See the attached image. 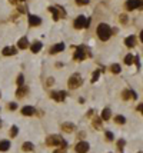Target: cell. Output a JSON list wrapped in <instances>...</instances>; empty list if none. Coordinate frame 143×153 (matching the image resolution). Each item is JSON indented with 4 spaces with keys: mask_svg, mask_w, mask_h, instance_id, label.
I'll return each mask as SVG.
<instances>
[{
    "mask_svg": "<svg viewBox=\"0 0 143 153\" xmlns=\"http://www.w3.org/2000/svg\"><path fill=\"white\" fill-rule=\"evenodd\" d=\"M46 144L47 146H57V147H60V149H67V142L60 136V134H50V136H47L46 137Z\"/></svg>",
    "mask_w": 143,
    "mask_h": 153,
    "instance_id": "cell-1",
    "label": "cell"
},
{
    "mask_svg": "<svg viewBox=\"0 0 143 153\" xmlns=\"http://www.w3.org/2000/svg\"><path fill=\"white\" fill-rule=\"evenodd\" d=\"M96 33H97V36H99L100 40L107 42V40L110 39V36H112V33H113V30L110 29L109 24H106V23H100L99 26H97Z\"/></svg>",
    "mask_w": 143,
    "mask_h": 153,
    "instance_id": "cell-2",
    "label": "cell"
},
{
    "mask_svg": "<svg viewBox=\"0 0 143 153\" xmlns=\"http://www.w3.org/2000/svg\"><path fill=\"white\" fill-rule=\"evenodd\" d=\"M86 57H92V52L89 50V47H86V46H79V47H76V52L73 55V59L77 60V62H82Z\"/></svg>",
    "mask_w": 143,
    "mask_h": 153,
    "instance_id": "cell-3",
    "label": "cell"
},
{
    "mask_svg": "<svg viewBox=\"0 0 143 153\" xmlns=\"http://www.w3.org/2000/svg\"><path fill=\"white\" fill-rule=\"evenodd\" d=\"M82 85H83V77L80 76L79 73H73L72 76L69 77V80H67V86H69V89H72V90L80 88Z\"/></svg>",
    "mask_w": 143,
    "mask_h": 153,
    "instance_id": "cell-4",
    "label": "cell"
},
{
    "mask_svg": "<svg viewBox=\"0 0 143 153\" xmlns=\"http://www.w3.org/2000/svg\"><path fill=\"white\" fill-rule=\"evenodd\" d=\"M49 11L53 14V19H55L56 22L59 20V19H62V17H66V10L62 7V6H50L49 7Z\"/></svg>",
    "mask_w": 143,
    "mask_h": 153,
    "instance_id": "cell-5",
    "label": "cell"
},
{
    "mask_svg": "<svg viewBox=\"0 0 143 153\" xmlns=\"http://www.w3.org/2000/svg\"><path fill=\"white\" fill-rule=\"evenodd\" d=\"M126 10H134V9H140L142 7V0H127L125 3Z\"/></svg>",
    "mask_w": 143,
    "mask_h": 153,
    "instance_id": "cell-6",
    "label": "cell"
},
{
    "mask_svg": "<svg viewBox=\"0 0 143 153\" xmlns=\"http://www.w3.org/2000/svg\"><path fill=\"white\" fill-rule=\"evenodd\" d=\"M89 149H90V144H89L88 142H85V140H80V142L75 146L76 153H88Z\"/></svg>",
    "mask_w": 143,
    "mask_h": 153,
    "instance_id": "cell-7",
    "label": "cell"
},
{
    "mask_svg": "<svg viewBox=\"0 0 143 153\" xmlns=\"http://www.w3.org/2000/svg\"><path fill=\"white\" fill-rule=\"evenodd\" d=\"M85 24H86V16H83V14L77 16L75 19V22H73L75 29H85Z\"/></svg>",
    "mask_w": 143,
    "mask_h": 153,
    "instance_id": "cell-8",
    "label": "cell"
},
{
    "mask_svg": "<svg viewBox=\"0 0 143 153\" xmlns=\"http://www.w3.org/2000/svg\"><path fill=\"white\" fill-rule=\"evenodd\" d=\"M66 92L65 90H59V92H52L50 93V97L56 100V102H63L65 99H66Z\"/></svg>",
    "mask_w": 143,
    "mask_h": 153,
    "instance_id": "cell-9",
    "label": "cell"
},
{
    "mask_svg": "<svg viewBox=\"0 0 143 153\" xmlns=\"http://www.w3.org/2000/svg\"><path fill=\"white\" fill-rule=\"evenodd\" d=\"M1 53H3V56H14V55H17V49L14 46H6L1 50Z\"/></svg>",
    "mask_w": 143,
    "mask_h": 153,
    "instance_id": "cell-10",
    "label": "cell"
},
{
    "mask_svg": "<svg viewBox=\"0 0 143 153\" xmlns=\"http://www.w3.org/2000/svg\"><path fill=\"white\" fill-rule=\"evenodd\" d=\"M122 99H123V100L137 99V95H136V92H133V90H123V92H122Z\"/></svg>",
    "mask_w": 143,
    "mask_h": 153,
    "instance_id": "cell-11",
    "label": "cell"
},
{
    "mask_svg": "<svg viewBox=\"0 0 143 153\" xmlns=\"http://www.w3.org/2000/svg\"><path fill=\"white\" fill-rule=\"evenodd\" d=\"M27 93H29V88H27V86H24V85L20 86V88L16 90V96H17V97H20V99L26 97V96H27Z\"/></svg>",
    "mask_w": 143,
    "mask_h": 153,
    "instance_id": "cell-12",
    "label": "cell"
},
{
    "mask_svg": "<svg viewBox=\"0 0 143 153\" xmlns=\"http://www.w3.org/2000/svg\"><path fill=\"white\" fill-rule=\"evenodd\" d=\"M29 24H30V26H40V24H42V19H40L39 16L29 14Z\"/></svg>",
    "mask_w": 143,
    "mask_h": 153,
    "instance_id": "cell-13",
    "label": "cell"
},
{
    "mask_svg": "<svg viewBox=\"0 0 143 153\" xmlns=\"http://www.w3.org/2000/svg\"><path fill=\"white\" fill-rule=\"evenodd\" d=\"M62 130L66 132V133H72L73 130H76V126L73 123H70V122H66V123L62 125Z\"/></svg>",
    "mask_w": 143,
    "mask_h": 153,
    "instance_id": "cell-14",
    "label": "cell"
},
{
    "mask_svg": "<svg viewBox=\"0 0 143 153\" xmlns=\"http://www.w3.org/2000/svg\"><path fill=\"white\" fill-rule=\"evenodd\" d=\"M65 50V43H57L55 44L52 49H50V55H56V53H60Z\"/></svg>",
    "mask_w": 143,
    "mask_h": 153,
    "instance_id": "cell-15",
    "label": "cell"
},
{
    "mask_svg": "<svg viewBox=\"0 0 143 153\" xmlns=\"http://www.w3.org/2000/svg\"><path fill=\"white\" fill-rule=\"evenodd\" d=\"M136 42H137L136 36H127V37L125 39V44H126L127 47H134V46H136Z\"/></svg>",
    "mask_w": 143,
    "mask_h": 153,
    "instance_id": "cell-16",
    "label": "cell"
},
{
    "mask_svg": "<svg viewBox=\"0 0 143 153\" xmlns=\"http://www.w3.org/2000/svg\"><path fill=\"white\" fill-rule=\"evenodd\" d=\"M34 112H36V109H34L33 106H24V107H22V115H24V116H33Z\"/></svg>",
    "mask_w": 143,
    "mask_h": 153,
    "instance_id": "cell-17",
    "label": "cell"
},
{
    "mask_svg": "<svg viewBox=\"0 0 143 153\" xmlns=\"http://www.w3.org/2000/svg\"><path fill=\"white\" fill-rule=\"evenodd\" d=\"M110 117H112V110L109 107H105L103 112H102V116H100V119L102 120H109Z\"/></svg>",
    "mask_w": 143,
    "mask_h": 153,
    "instance_id": "cell-18",
    "label": "cell"
},
{
    "mask_svg": "<svg viewBox=\"0 0 143 153\" xmlns=\"http://www.w3.org/2000/svg\"><path fill=\"white\" fill-rule=\"evenodd\" d=\"M23 152H33L34 150V144L32 142H24L22 146Z\"/></svg>",
    "mask_w": 143,
    "mask_h": 153,
    "instance_id": "cell-19",
    "label": "cell"
},
{
    "mask_svg": "<svg viewBox=\"0 0 143 153\" xmlns=\"http://www.w3.org/2000/svg\"><path fill=\"white\" fill-rule=\"evenodd\" d=\"M10 149V142L9 140H0V152H7Z\"/></svg>",
    "mask_w": 143,
    "mask_h": 153,
    "instance_id": "cell-20",
    "label": "cell"
},
{
    "mask_svg": "<svg viewBox=\"0 0 143 153\" xmlns=\"http://www.w3.org/2000/svg\"><path fill=\"white\" fill-rule=\"evenodd\" d=\"M42 47H43V43H42V42H34V43L32 44L30 49H32L33 53H39V52L42 50Z\"/></svg>",
    "mask_w": 143,
    "mask_h": 153,
    "instance_id": "cell-21",
    "label": "cell"
},
{
    "mask_svg": "<svg viewBox=\"0 0 143 153\" xmlns=\"http://www.w3.org/2000/svg\"><path fill=\"white\" fill-rule=\"evenodd\" d=\"M92 125H93V127H95L96 130H102V129H103V125H102V119H100V117H95Z\"/></svg>",
    "mask_w": 143,
    "mask_h": 153,
    "instance_id": "cell-22",
    "label": "cell"
},
{
    "mask_svg": "<svg viewBox=\"0 0 143 153\" xmlns=\"http://www.w3.org/2000/svg\"><path fill=\"white\" fill-rule=\"evenodd\" d=\"M17 47H19V49H26V47H29V40H27V37H22V39L19 40V43H17Z\"/></svg>",
    "mask_w": 143,
    "mask_h": 153,
    "instance_id": "cell-23",
    "label": "cell"
},
{
    "mask_svg": "<svg viewBox=\"0 0 143 153\" xmlns=\"http://www.w3.org/2000/svg\"><path fill=\"white\" fill-rule=\"evenodd\" d=\"M115 122H116L117 125H125V123H126V117L122 116V115H117V116L115 117Z\"/></svg>",
    "mask_w": 143,
    "mask_h": 153,
    "instance_id": "cell-24",
    "label": "cell"
},
{
    "mask_svg": "<svg viewBox=\"0 0 143 153\" xmlns=\"http://www.w3.org/2000/svg\"><path fill=\"white\" fill-rule=\"evenodd\" d=\"M110 70H112V73H115V75H119V73H120V66L115 63V65L110 66Z\"/></svg>",
    "mask_w": 143,
    "mask_h": 153,
    "instance_id": "cell-25",
    "label": "cell"
},
{
    "mask_svg": "<svg viewBox=\"0 0 143 153\" xmlns=\"http://www.w3.org/2000/svg\"><path fill=\"white\" fill-rule=\"evenodd\" d=\"M17 133H19V127H17V126H11L10 132H9L10 137H16V136H17Z\"/></svg>",
    "mask_w": 143,
    "mask_h": 153,
    "instance_id": "cell-26",
    "label": "cell"
},
{
    "mask_svg": "<svg viewBox=\"0 0 143 153\" xmlns=\"http://www.w3.org/2000/svg\"><path fill=\"white\" fill-rule=\"evenodd\" d=\"M100 73H102V70H95L93 72V76H92V83H95V82H97V79H99Z\"/></svg>",
    "mask_w": 143,
    "mask_h": 153,
    "instance_id": "cell-27",
    "label": "cell"
},
{
    "mask_svg": "<svg viewBox=\"0 0 143 153\" xmlns=\"http://www.w3.org/2000/svg\"><path fill=\"white\" fill-rule=\"evenodd\" d=\"M105 136H106L107 142H112V140L115 139V134H113V133H112L110 130H105Z\"/></svg>",
    "mask_w": 143,
    "mask_h": 153,
    "instance_id": "cell-28",
    "label": "cell"
},
{
    "mask_svg": "<svg viewBox=\"0 0 143 153\" xmlns=\"http://www.w3.org/2000/svg\"><path fill=\"white\" fill-rule=\"evenodd\" d=\"M16 85H17L19 88L24 85V76H23V75H19V77H17V80H16Z\"/></svg>",
    "mask_w": 143,
    "mask_h": 153,
    "instance_id": "cell-29",
    "label": "cell"
},
{
    "mask_svg": "<svg viewBox=\"0 0 143 153\" xmlns=\"http://www.w3.org/2000/svg\"><path fill=\"white\" fill-rule=\"evenodd\" d=\"M125 63H126V65H132L133 63V56L132 55H126V57H125Z\"/></svg>",
    "mask_w": 143,
    "mask_h": 153,
    "instance_id": "cell-30",
    "label": "cell"
},
{
    "mask_svg": "<svg viewBox=\"0 0 143 153\" xmlns=\"http://www.w3.org/2000/svg\"><path fill=\"white\" fill-rule=\"evenodd\" d=\"M125 146H126V142H125L123 139H120V140L117 142V149H119L120 152H123V147H125Z\"/></svg>",
    "mask_w": 143,
    "mask_h": 153,
    "instance_id": "cell-31",
    "label": "cell"
},
{
    "mask_svg": "<svg viewBox=\"0 0 143 153\" xmlns=\"http://www.w3.org/2000/svg\"><path fill=\"white\" fill-rule=\"evenodd\" d=\"M76 3L79 6H86V4L90 3V0H76Z\"/></svg>",
    "mask_w": 143,
    "mask_h": 153,
    "instance_id": "cell-32",
    "label": "cell"
},
{
    "mask_svg": "<svg viewBox=\"0 0 143 153\" xmlns=\"http://www.w3.org/2000/svg\"><path fill=\"white\" fill-rule=\"evenodd\" d=\"M119 19H120L122 24H126V23H127V16H126V14H120V17H119Z\"/></svg>",
    "mask_w": 143,
    "mask_h": 153,
    "instance_id": "cell-33",
    "label": "cell"
},
{
    "mask_svg": "<svg viewBox=\"0 0 143 153\" xmlns=\"http://www.w3.org/2000/svg\"><path fill=\"white\" fill-rule=\"evenodd\" d=\"M7 107H9V110H16V109H17V105L13 102V103H9V106H7Z\"/></svg>",
    "mask_w": 143,
    "mask_h": 153,
    "instance_id": "cell-34",
    "label": "cell"
},
{
    "mask_svg": "<svg viewBox=\"0 0 143 153\" xmlns=\"http://www.w3.org/2000/svg\"><path fill=\"white\" fill-rule=\"evenodd\" d=\"M19 11L20 13H27V6H24V4L23 6H19Z\"/></svg>",
    "mask_w": 143,
    "mask_h": 153,
    "instance_id": "cell-35",
    "label": "cell"
},
{
    "mask_svg": "<svg viewBox=\"0 0 143 153\" xmlns=\"http://www.w3.org/2000/svg\"><path fill=\"white\" fill-rule=\"evenodd\" d=\"M90 23H92V17H89V19H86V24H85V29H88L89 26H90Z\"/></svg>",
    "mask_w": 143,
    "mask_h": 153,
    "instance_id": "cell-36",
    "label": "cell"
},
{
    "mask_svg": "<svg viewBox=\"0 0 143 153\" xmlns=\"http://www.w3.org/2000/svg\"><path fill=\"white\" fill-rule=\"evenodd\" d=\"M46 83H47L46 86H52V85H53V79H52V77H50V79H47V82H46Z\"/></svg>",
    "mask_w": 143,
    "mask_h": 153,
    "instance_id": "cell-37",
    "label": "cell"
},
{
    "mask_svg": "<svg viewBox=\"0 0 143 153\" xmlns=\"http://www.w3.org/2000/svg\"><path fill=\"white\" fill-rule=\"evenodd\" d=\"M53 153H66V150L65 149H56Z\"/></svg>",
    "mask_w": 143,
    "mask_h": 153,
    "instance_id": "cell-38",
    "label": "cell"
},
{
    "mask_svg": "<svg viewBox=\"0 0 143 153\" xmlns=\"http://www.w3.org/2000/svg\"><path fill=\"white\" fill-rule=\"evenodd\" d=\"M9 1H10L11 4H17L19 1H24V0H9Z\"/></svg>",
    "mask_w": 143,
    "mask_h": 153,
    "instance_id": "cell-39",
    "label": "cell"
},
{
    "mask_svg": "<svg viewBox=\"0 0 143 153\" xmlns=\"http://www.w3.org/2000/svg\"><path fill=\"white\" fill-rule=\"evenodd\" d=\"M93 115H95V110H93V109L88 112V116H89V117H90V116H93Z\"/></svg>",
    "mask_w": 143,
    "mask_h": 153,
    "instance_id": "cell-40",
    "label": "cell"
},
{
    "mask_svg": "<svg viewBox=\"0 0 143 153\" xmlns=\"http://www.w3.org/2000/svg\"><path fill=\"white\" fill-rule=\"evenodd\" d=\"M1 125H3V123H1V120H0V127H1Z\"/></svg>",
    "mask_w": 143,
    "mask_h": 153,
    "instance_id": "cell-41",
    "label": "cell"
},
{
    "mask_svg": "<svg viewBox=\"0 0 143 153\" xmlns=\"http://www.w3.org/2000/svg\"><path fill=\"white\" fill-rule=\"evenodd\" d=\"M0 97H1V92H0Z\"/></svg>",
    "mask_w": 143,
    "mask_h": 153,
    "instance_id": "cell-42",
    "label": "cell"
},
{
    "mask_svg": "<svg viewBox=\"0 0 143 153\" xmlns=\"http://www.w3.org/2000/svg\"><path fill=\"white\" fill-rule=\"evenodd\" d=\"M137 153H142V152H137Z\"/></svg>",
    "mask_w": 143,
    "mask_h": 153,
    "instance_id": "cell-43",
    "label": "cell"
}]
</instances>
